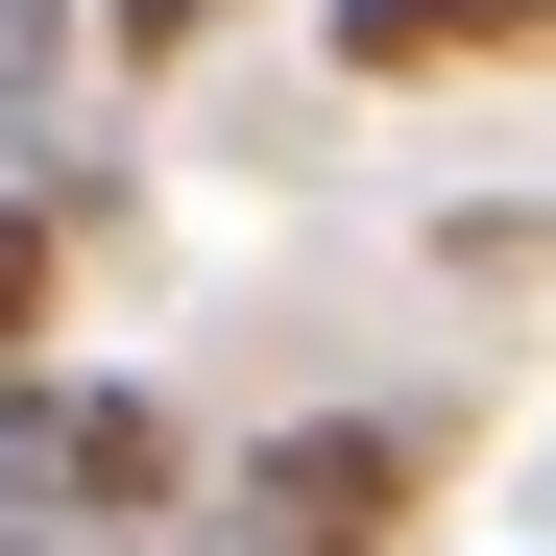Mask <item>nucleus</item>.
I'll return each mask as SVG.
<instances>
[{
  "label": "nucleus",
  "mask_w": 556,
  "mask_h": 556,
  "mask_svg": "<svg viewBox=\"0 0 556 556\" xmlns=\"http://www.w3.org/2000/svg\"><path fill=\"white\" fill-rule=\"evenodd\" d=\"M412 508H435V412H315L218 484V556H388Z\"/></svg>",
  "instance_id": "f257e3e1"
},
{
  "label": "nucleus",
  "mask_w": 556,
  "mask_h": 556,
  "mask_svg": "<svg viewBox=\"0 0 556 556\" xmlns=\"http://www.w3.org/2000/svg\"><path fill=\"white\" fill-rule=\"evenodd\" d=\"M0 459H25V484L73 508V532H169V508H194V435H169L146 388H73V363H25V388H0Z\"/></svg>",
  "instance_id": "f03ea898"
},
{
  "label": "nucleus",
  "mask_w": 556,
  "mask_h": 556,
  "mask_svg": "<svg viewBox=\"0 0 556 556\" xmlns=\"http://www.w3.org/2000/svg\"><path fill=\"white\" fill-rule=\"evenodd\" d=\"M556 0H339V73H532Z\"/></svg>",
  "instance_id": "7ed1b4c3"
},
{
  "label": "nucleus",
  "mask_w": 556,
  "mask_h": 556,
  "mask_svg": "<svg viewBox=\"0 0 556 556\" xmlns=\"http://www.w3.org/2000/svg\"><path fill=\"white\" fill-rule=\"evenodd\" d=\"M49 339H73V218H49V194H0V388H25Z\"/></svg>",
  "instance_id": "20e7f679"
},
{
  "label": "nucleus",
  "mask_w": 556,
  "mask_h": 556,
  "mask_svg": "<svg viewBox=\"0 0 556 556\" xmlns=\"http://www.w3.org/2000/svg\"><path fill=\"white\" fill-rule=\"evenodd\" d=\"M0 122H25V146L73 122V0H0Z\"/></svg>",
  "instance_id": "39448f33"
},
{
  "label": "nucleus",
  "mask_w": 556,
  "mask_h": 556,
  "mask_svg": "<svg viewBox=\"0 0 556 556\" xmlns=\"http://www.w3.org/2000/svg\"><path fill=\"white\" fill-rule=\"evenodd\" d=\"M98 49H122V73H169V49H218V0H98Z\"/></svg>",
  "instance_id": "423d86ee"
},
{
  "label": "nucleus",
  "mask_w": 556,
  "mask_h": 556,
  "mask_svg": "<svg viewBox=\"0 0 556 556\" xmlns=\"http://www.w3.org/2000/svg\"><path fill=\"white\" fill-rule=\"evenodd\" d=\"M0 556H98V532H73V508L25 484V459H0Z\"/></svg>",
  "instance_id": "0eeeda50"
}]
</instances>
